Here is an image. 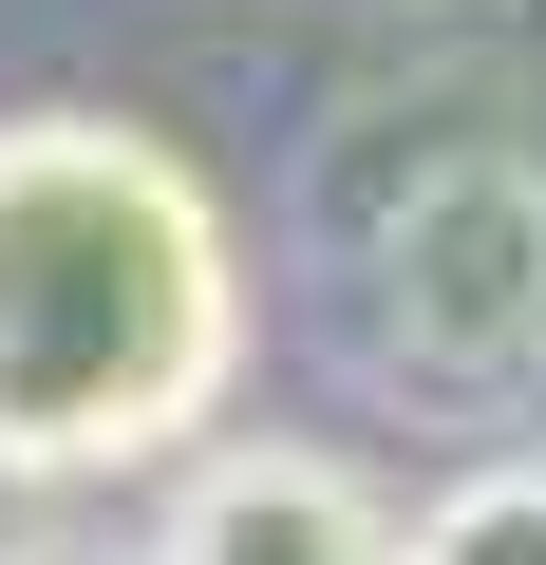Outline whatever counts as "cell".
I'll list each match as a JSON object with an SVG mask.
<instances>
[{
    "instance_id": "6da1fadb",
    "label": "cell",
    "mask_w": 546,
    "mask_h": 565,
    "mask_svg": "<svg viewBox=\"0 0 546 565\" xmlns=\"http://www.w3.org/2000/svg\"><path fill=\"white\" fill-rule=\"evenodd\" d=\"M245 377V245L132 114H0V471L95 490L207 452Z\"/></svg>"
},
{
    "instance_id": "277c9868",
    "label": "cell",
    "mask_w": 546,
    "mask_h": 565,
    "mask_svg": "<svg viewBox=\"0 0 546 565\" xmlns=\"http://www.w3.org/2000/svg\"><path fill=\"white\" fill-rule=\"evenodd\" d=\"M415 565H546V452H471L415 509Z\"/></svg>"
},
{
    "instance_id": "7a4b0ae2",
    "label": "cell",
    "mask_w": 546,
    "mask_h": 565,
    "mask_svg": "<svg viewBox=\"0 0 546 565\" xmlns=\"http://www.w3.org/2000/svg\"><path fill=\"white\" fill-rule=\"evenodd\" d=\"M358 340L396 396H490L546 359V151H452L358 245Z\"/></svg>"
},
{
    "instance_id": "3957f363",
    "label": "cell",
    "mask_w": 546,
    "mask_h": 565,
    "mask_svg": "<svg viewBox=\"0 0 546 565\" xmlns=\"http://www.w3.org/2000/svg\"><path fill=\"white\" fill-rule=\"evenodd\" d=\"M132 565H415V509H377L321 434H207Z\"/></svg>"
}]
</instances>
